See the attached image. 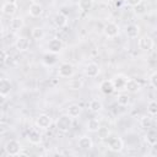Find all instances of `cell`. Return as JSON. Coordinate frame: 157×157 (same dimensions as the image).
I'll return each instance as SVG.
<instances>
[{
    "label": "cell",
    "instance_id": "obj_1",
    "mask_svg": "<svg viewBox=\"0 0 157 157\" xmlns=\"http://www.w3.org/2000/svg\"><path fill=\"white\" fill-rule=\"evenodd\" d=\"M4 150H5V152H6L7 156H18L21 153L22 147H21V144L17 140H13L12 139V140H9L5 144Z\"/></svg>",
    "mask_w": 157,
    "mask_h": 157
},
{
    "label": "cell",
    "instance_id": "obj_2",
    "mask_svg": "<svg viewBox=\"0 0 157 157\" xmlns=\"http://www.w3.org/2000/svg\"><path fill=\"white\" fill-rule=\"evenodd\" d=\"M72 119H74V118H71L69 114L61 115V117L58 119V121H56V126H58L59 131H61V132L69 131V130L71 129V126H72Z\"/></svg>",
    "mask_w": 157,
    "mask_h": 157
},
{
    "label": "cell",
    "instance_id": "obj_3",
    "mask_svg": "<svg viewBox=\"0 0 157 157\" xmlns=\"http://www.w3.org/2000/svg\"><path fill=\"white\" fill-rule=\"evenodd\" d=\"M108 148L113 152H120L124 148V142L119 136H109L107 139Z\"/></svg>",
    "mask_w": 157,
    "mask_h": 157
},
{
    "label": "cell",
    "instance_id": "obj_4",
    "mask_svg": "<svg viewBox=\"0 0 157 157\" xmlns=\"http://www.w3.org/2000/svg\"><path fill=\"white\" fill-rule=\"evenodd\" d=\"M74 74H75V69H74V65L72 64H70V63H63L59 66V70H58L59 77L70 78V77L74 76Z\"/></svg>",
    "mask_w": 157,
    "mask_h": 157
},
{
    "label": "cell",
    "instance_id": "obj_5",
    "mask_svg": "<svg viewBox=\"0 0 157 157\" xmlns=\"http://www.w3.org/2000/svg\"><path fill=\"white\" fill-rule=\"evenodd\" d=\"M103 34L107 38H114L119 34V26L114 22H108L103 27Z\"/></svg>",
    "mask_w": 157,
    "mask_h": 157
},
{
    "label": "cell",
    "instance_id": "obj_6",
    "mask_svg": "<svg viewBox=\"0 0 157 157\" xmlns=\"http://www.w3.org/2000/svg\"><path fill=\"white\" fill-rule=\"evenodd\" d=\"M36 125L39 128V129H43V130H47L50 128L52 125V118L50 115L48 114H39L36 119Z\"/></svg>",
    "mask_w": 157,
    "mask_h": 157
},
{
    "label": "cell",
    "instance_id": "obj_7",
    "mask_svg": "<svg viewBox=\"0 0 157 157\" xmlns=\"http://www.w3.org/2000/svg\"><path fill=\"white\" fill-rule=\"evenodd\" d=\"M112 81H113L115 91H124V90H126V81H128L126 76H124V75H115L112 78Z\"/></svg>",
    "mask_w": 157,
    "mask_h": 157
},
{
    "label": "cell",
    "instance_id": "obj_8",
    "mask_svg": "<svg viewBox=\"0 0 157 157\" xmlns=\"http://www.w3.org/2000/svg\"><path fill=\"white\" fill-rule=\"evenodd\" d=\"M139 48L144 52H150L153 48V39L150 36H142L139 39Z\"/></svg>",
    "mask_w": 157,
    "mask_h": 157
},
{
    "label": "cell",
    "instance_id": "obj_9",
    "mask_svg": "<svg viewBox=\"0 0 157 157\" xmlns=\"http://www.w3.org/2000/svg\"><path fill=\"white\" fill-rule=\"evenodd\" d=\"M99 71H101V69H99L98 64H96V63H90L85 67V75L87 77H90V78L97 77L99 75Z\"/></svg>",
    "mask_w": 157,
    "mask_h": 157
},
{
    "label": "cell",
    "instance_id": "obj_10",
    "mask_svg": "<svg viewBox=\"0 0 157 157\" xmlns=\"http://www.w3.org/2000/svg\"><path fill=\"white\" fill-rule=\"evenodd\" d=\"M63 47H64V44H63V42L59 38H53L48 43V50H49V53L58 54V53H60L63 50Z\"/></svg>",
    "mask_w": 157,
    "mask_h": 157
},
{
    "label": "cell",
    "instance_id": "obj_11",
    "mask_svg": "<svg viewBox=\"0 0 157 157\" xmlns=\"http://www.w3.org/2000/svg\"><path fill=\"white\" fill-rule=\"evenodd\" d=\"M1 11H2L4 15L11 17V16H13V15L16 13V11H17V4H16L15 1H6V2L2 5Z\"/></svg>",
    "mask_w": 157,
    "mask_h": 157
},
{
    "label": "cell",
    "instance_id": "obj_12",
    "mask_svg": "<svg viewBox=\"0 0 157 157\" xmlns=\"http://www.w3.org/2000/svg\"><path fill=\"white\" fill-rule=\"evenodd\" d=\"M99 90H101V92L104 93V94H110V93H113V92L115 91L112 80H103V81L99 83Z\"/></svg>",
    "mask_w": 157,
    "mask_h": 157
},
{
    "label": "cell",
    "instance_id": "obj_13",
    "mask_svg": "<svg viewBox=\"0 0 157 157\" xmlns=\"http://www.w3.org/2000/svg\"><path fill=\"white\" fill-rule=\"evenodd\" d=\"M29 39L26 38V37H18L16 39V43H15V47L18 52H26L29 49Z\"/></svg>",
    "mask_w": 157,
    "mask_h": 157
},
{
    "label": "cell",
    "instance_id": "obj_14",
    "mask_svg": "<svg viewBox=\"0 0 157 157\" xmlns=\"http://www.w3.org/2000/svg\"><path fill=\"white\" fill-rule=\"evenodd\" d=\"M11 88H12V85H11V81L9 78H1L0 80V94H1V97H6L11 92Z\"/></svg>",
    "mask_w": 157,
    "mask_h": 157
},
{
    "label": "cell",
    "instance_id": "obj_15",
    "mask_svg": "<svg viewBox=\"0 0 157 157\" xmlns=\"http://www.w3.org/2000/svg\"><path fill=\"white\" fill-rule=\"evenodd\" d=\"M145 139H146V141H147L148 145H151V146L157 145V129L156 128L147 129L146 135H145Z\"/></svg>",
    "mask_w": 157,
    "mask_h": 157
},
{
    "label": "cell",
    "instance_id": "obj_16",
    "mask_svg": "<svg viewBox=\"0 0 157 157\" xmlns=\"http://www.w3.org/2000/svg\"><path fill=\"white\" fill-rule=\"evenodd\" d=\"M28 13H29V16H32V17H34V18L42 16V13H43V7H42V5L38 4V2L31 4L29 7H28Z\"/></svg>",
    "mask_w": 157,
    "mask_h": 157
},
{
    "label": "cell",
    "instance_id": "obj_17",
    "mask_svg": "<svg viewBox=\"0 0 157 157\" xmlns=\"http://www.w3.org/2000/svg\"><path fill=\"white\" fill-rule=\"evenodd\" d=\"M125 33L129 38H136L140 33V27L136 25V23H130L126 26L125 28Z\"/></svg>",
    "mask_w": 157,
    "mask_h": 157
},
{
    "label": "cell",
    "instance_id": "obj_18",
    "mask_svg": "<svg viewBox=\"0 0 157 157\" xmlns=\"http://www.w3.org/2000/svg\"><path fill=\"white\" fill-rule=\"evenodd\" d=\"M141 90V85L137 80L135 78H128L126 81V91L128 92H131V93H135L137 91Z\"/></svg>",
    "mask_w": 157,
    "mask_h": 157
},
{
    "label": "cell",
    "instance_id": "obj_19",
    "mask_svg": "<svg viewBox=\"0 0 157 157\" xmlns=\"http://www.w3.org/2000/svg\"><path fill=\"white\" fill-rule=\"evenodd\" d=\"M54 23H55V26L56 27H59V28H63V27H65L66 25H67V17H66V15H64L63 12H58L55 16H54Z\"/></svg>",
    "mask_w": 157,
    "mask_h": 157
},
{
    "label": "cell",
    "instance_id": "obj_20",
    "mask_svg": "<svg viewBox=\"0 0 157 157\" xmlns=\"http://www.w3.org/2000/svg\"><path fill=\"white\" fill-rule=\"evenodd\" d=\"M93 146V141L88 136H81L78 139V147L81 150H91Z\"/></svg>",
    "mask_w": 157,
    "mask_h": 157
},
{
    "label": "cell",
    "instance_id": "obj_21",
    "mask_svg": "<svg viewBox=\"0 0 157 157\" xmlns=\"http://www.w3.org/2000/svg\"><path fill=\"white\" fill-rule=\"evenodd\" d=\"M27 139H28V141H29L32 145H38V144H40V141H42V135H40L39 131H37V130H31V131L28 132Z\"/></svg>",
    "mask_w": 157,
    "mask_h": 157
},
{
    "label": "cell",
    "instance_id": "obj_22",
    "mask_svg": "<svg viewBox=\"0 0 157 157\" xmlns=\"http://www.w3.org/2000/svg\"><path fill=\"white\" fill-rule=\"evenodd\" d=\"M23 26H25V22L22 17H13L10 22V28L12 31H20L23 28Z\"/></svg>",
    "mask_w": 157,
    "mask_h": 157
},
{
    "label": "cell",
    "instance_id": "obj_23",
    "mask_svg": "<svg viewBox=\"0 0 157 157\" xmlns=\"http://www.w3.org/2000/svg\"><path fill=\"white\" fill-rule=\"evenodd\" d=\"M67 86H69V88L72 90V91L81 90L82 86H83V80H82V78H78V77H77V78H71V80L69 81Z\"/></svg>",
    "mask_w": 157,
    "mask_h": 157
},
{
    "label": "cell",
    "instance_id": "obj_24",
    "mask_svg": "<svg viewBox=\"0 0 157 157\" xmlns=\"http://www.w3.org/2000/svg\"><path fill=\"white\" fill-rule=\"evenodd\" d=\"M31 36L34 40H40L44 38L45 33H44V29L42 27H33L32 31H31Z\"/></svg>",
    "mask_w": 157,
    "mask_h": 157
},
{
    "label": "cell",
    "instance_id": "obj_25",
    "mask_svg": "<svg viewBox=\"0 0 157 157\" xmlns=\"http://www.w3.org/2000/svg\"><path fill=\"white\" fill-rule=\"evenodd\" d=\"M99 128H101V123H99L98 119L92 118V119H90V120L87 121V130H88V131H91V132H97Z\"/></svg>",
    "mask_w": 157,
    "mask_h": 157
},
{
    "label": "cell",
    "instance_id": "obj_26",
    "mask_svg": "<svg viewBox=\"0 0 157 157\" xmlns=\"http://www.w3.org/2000/svg\"><path fill=\"white\" fill-rule=\"evenodd\" d=\"M93 7V0H78V9L83 12L90 11Z\"/></svg>",
    "mask_w": 157,
    "mask_h": 157
},
{
    "label": "cell",
    "instance_id": "obj_27",
    "mask_svg": "<svg viewBox=\"0 0 157 157\" xmlns=\"http://www.w3.org/2000/svg\"><path fill=\"white\" fill-rule=\"evenodd\" d=\"M67 114L71 117V118H77L80 114H81V107L78 104H71L69 105L67 108Z\"/></svg>",
    "mask_w": 157,
    "mask_h": 157
},
{
    "label": "cell",
    "instance_id": "obj_28",
    "mask_svg": "<svg viewBox=\"0 0 157 157\" xmlns=\"http://www.w3.org/2000/svg\"><path fill=\"white\" fill-rule=\"evenodd\" d=\"M88 108H90L91 112H94V113H96V112L102 110L103 104H102V102L98 101V99H92V101L90 102V104H88Z\"/></svg>",
    "mask_w": 157,
    "mask_h": 157
},
{
    "label": "cell",
    "instance_id": "obj_29",
    "mask_svg": "<svg viewBox=\"0 0 157 157\" xmlns=\"http://www.w3.org/2000/svg\"><path fill=\"white\" fill-rule=\"evenodd\" d=\"M117 102H118L119 105L126 107V105H129V103H130V97H129L128 94H125V93H120V94L117 97Z\"/></svg>",
    "mask_w": 157,
    "mask_h": 157
},
{
    "label": "cell",
    "instance_id": "obj_30",
    "mask_svg": "<svg viewBox=\"0 0 157 157\" xmlns=\"http://www.w3.org/2000/svg\"><path fill=\"white\" fill-rule=\"evenodd\" d=\"M147 112L151 117H157V101H150L148 102Z\"/></svg>",
    "mask_w": 157,
    "mask_h": 157
},
{
    "label": "cell",
    "instance_id": "obj_31",
    "mask_svg": "<svg viewBox=\"0 0 157 157\" xmlns=\"http://www.w3.org/2000/svg\"><path fill=\"white\" fill-rule=\"evenodd\" d=\"M140 123H141V126H142V128H145L146 130H147V129H150V128H152V125H153L152 118H151L150 115H145V117H142V118H141V120H140Z\"/></svg>",
    "mask_w": 157,
    "mask_h": 157
},
{
    "label": "cell",
    "instance_id": "obj_32",
    "mask_svg": "<svg viewBox=\"0 0 157 157\" xmlns=\"http://www.w3.org/2000/svg\"><path fill=\"white\" fill-rule=\"evenodd\" d=\"M97 134H98V137H99L101 140H107V139L110 136L109 129H108V128H104V126H101V128L98 129Z\"/></svg>",
    "mask_w": 157,
    "mask_h": 157
},
{
    "label": "cell",
    "instance_id": "obj_33",
    "mask_svg": "<svg viewBox=\"0 0 157 157\" xmlns=\"http://www.w3.org/2000/svg\"><path fill=\"white\" fill-rule=\"evenodd\" d=\"M55 61H56V56H55L54 53L45 54V55L43 56V63H44L45 65H53Z\"/></svg>",
    "mask_w": 157,
    "mask_h": 157
},
{
    "label": "cell",
    "instance_id": "obj_34",
    "mask_svg": "<svg viewBox=\"0 0 157 157\" xmlns=\"http://www.w3.org/2000/svg\"><path fill=\"white\" fill-rule=\"evenodd\" d=\"M150 83L153 88H157V71H155L150 77Z\"/></svg>",
    "mask_w": 157,
    "mask_h": 157
},
{
    "label": "cell",
    "instance_id": "obj_35",
    "mask_svg": "<svg viewBox=\"0 0 157 157\" xmlns=\"http://www.w3.org/2000/svg\"><path fill=\"white\" fill-rule=\"evenodd\" d=\"M126 4H128L129 6L136 7V6H139L140 4H142V0H126Z\"/></svg>",
    "mask_w": 157,
    "mask_h": 157
},
{
    "label": "cell",
    "instance_id": "obj_36",
    "mask_svg": "<svg viewBox=\"0 0 157 157\" xmlns=\"http://www.w3.org/2000/svg\"><path fill=\"white\" fill-rule=\"evenodd\" d=\"M7 59H9V55H7V53L2 49V50H1V63H2V64H5Z\"/></svg>",
    "mask_w": 157,
    "mask_h": 157
},
{
    "label": "cell",
    "instance_id": "obj_37",
    "mask_svg": "<svg viewBox=\"0 0 157 157\" xmlns=\"http://www.w3.org/2000/svg\"><path fill=\"white\" fill-rule=\"evenodd\" d=\"M144 9H145V6H144L142 4H140L139 6H136V7H135V11H136V13H144V12H145V10H144Z\"/></svg>",
    "mask_w": 157,
    "mask_h": 157
}]
</instances>
